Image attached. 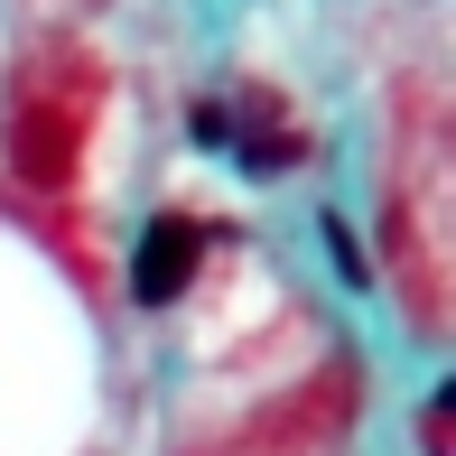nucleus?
<instances>
[{
	"label": "nucleus",
	"mask_w": 456,
	"mask_h": 456,
	"mask_svg": "<svg viewBox=\"0 0 456 456\" xmlns=\"http://www.w3.org/2000/svg\"><path fill=\"white\" fill-rule=\"evenodd\" d=\"M196 140H205V150H215V140H233V112H224V102H196Z\"/></svg>",
	"instance_id": "nucleus-3"
},
{
	"label": "nucleus",
	"mask_w": 456,
	"mask_h": 456,
	"mask_svg": "<svg viewBox=\"0 0 456 456\" xmlns=\"http://www.w3.org/2000/svg\"><path fill=\"white\" fill-rule=\"evenodd\" d=\"M102 75L75 66V56H47V66H28V85L10 94V121H0V140H10V177L37 186V196H56L75 168H85V131H94V94Z\"/></svg>",
	"instance_id": "nucleus-1"
},
{
	"label": "nucleus",
	"mask_w": 456,
	"mask_h": 456,
	"mask_svg": "<svg viewBox=\"0 0 456 456\" xmlns=\"http://www.w3.org/2000/svg\"><path fill=\"white\" fill-rule=\"evenodd\" d=\"M205 242H215V233H205L196 215H150V233H140V252H131V298H140V307L186 298V280H196Z\"/></svg>",
	"instance_id": "nucleus-2"
}]
</instances>
